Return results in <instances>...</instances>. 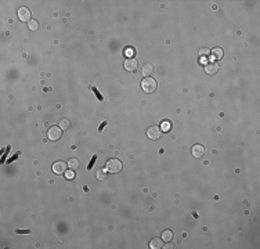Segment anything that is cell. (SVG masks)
I'll return each instance as SVG.
<instances>
[{
  "label": "cell",
  "mask_w": 260,
  "mask_h": 249,
  "mask_svg": "<svg viewBox=\"0 0 260 249\" xmlns=\"http://www.w3.org/2000/svg\"><path fill=\"white\" fill-rule=\"evenodd\" d=\"M122 168H123V165H122V162L119 159H116V158H112V159H108L107 163H105V169H107L108 173H119V172L122 170Z\"/></svg>",
  "instance_id": "obj_1"
},
{
  "label": "cell",
  "mask_w": 260,
  "mask_h": 249,
  "mask_svg": "<svg viewBox=\"0 0 260 249\" xmlns=\"http://www.w3.org/2000/svg\"><path fill=\"white\" fill-rule=\"evenodd\" d=\"M156 80L154 79V77H145V79L141 80V89H143V91H145V93H152V91L156 90Z\"/></svg>",
  "instance_id": "obj_2"
},
{
  "label": "cell",
  "mask_w": 260,
  "mask_h": 249,
  "mask_svg": "<svg viewBox=\"0 0 260 249\" xmlns=\"http://www.w3.org/2000/svg\"><path fill=\"white\" fill-rule=\"evenodd\" d=\"M47 136H49V140L51 141H57L61 138V136H62V132H61V127H57V126H53L49 129V133H47Z\"/></svg>",
  "instance_id": "obj_3"
},
{
  "label": "cell",
  "mask_w": 260,
  "mask_h": 249,
  "mask_svg": "<svg viewBox=\"0 0 260 249\" xmlns=\"http://www.w3.org/2000/svg\"><path fill=\"white\" fill-rule=\"evenodd\" d=\"M147 136H148L149 140H159L160 136H162V132H160L159 127L156 126H152L147 130Z\"/></svg>",
  "instance_id": "obj_4"
},
{
  "label": "cell",
  "mask_w": 260,
  "mask_h": 249,
  "mask_svg": "<svg viewBox=\"0 0 260 249\" xmlns=\"http://www.w3.org/2000/svg\"><path fill=\"white\" fill-rule=\"evenodd\" d=\"M66 166H68V163H65L64 160H57L53 165V172L55 174H64L66 172Z\"/></svg>",
  "instance_id": "obj_5"
},
{
  "label": "cell",
  "mask_w": 260,
  "mask_h": 249,
  "mask_svg": "<svg viewBox=\"0 0 260 249\" xmlns=\"http://www.w3.org/2000/svg\"><path fill=\"white\" fill-rule=\"evenodd\" d=\"M18 18L22 22H29L30 21V11L28 7H19L18 10Z\"/></svg>",
  "instance_id": "obj_6"
},
{
  "label": "cell",
  "mask_w": 260,
  "mask_h": 249,
  "mask_svg": "<svg viewBox=\"0 0 260 249\" xmlns=\"http://www.w3.org/2000/svg\"><path fill=\"white\" fill-rule=\"evenodd\" d=\"M123 65H124V69H126V71H129V72H136L138 62H137V60H136V58H127V60L124 61Z\"/></svg>",
  "instance_id": "obj_7"
},
{
  "label": "cell",
  "mask_w": 260,
  "mask_h": 249,
  "mask_svg": "<svg viewBox=\"0 0 260 249\" xmlns=\"http://www.w3.org/2000/svg\"><path fill=\"white\" fill-rule=\"evenodd\" d=\"M219 71V65L216 62H213V61H209V62H206V65H205V72L209 75H215L216 72Z\"/></svg>",
  "instance_id": "obj_8"
},
{
  "label": "cell",
  "mask_w": 260,
  "mask_h": 249,
  "mask_svg": "<svg viewBox=\"0 0 260 249\" xmlns=\"http://www.w3.org/2000/svg\"><path fill=\"white\" fill-rule=\"evenodd\" d=\"M192 155L195 158H202L205 155V148L203 145H201V144H195V145L192 147Z\"/></svg>",
  "instance_id": "obj_9"
},
{
  "label": "cell",
  "mask_w": 260,
  "mask_h": 249,
  "mask_svg": "<svg viewBox=\"0 0 260 249\" xmlns=\"http://www.w3.org/2000/svg\"><path fill=\"white\" fill-rule=\"evenodd\" d=\"M163 246V239L160 238H154L149 241V248L151 249H160Z\"/></svg>",
  "instance_id": "obj_10"
},
{
  "label": "cell",
  "mask_w": 260,
  "mask_h": 249,
  "mask_svg": "<svg viewBox=\"0 0 260 249\" xmlns=\"http://www.w3.org/2000/svg\"><path fill=\"white\" fill-rule=\"evenodd\" d=\"M210 53H212V58H215V60H221V58H223V50H221L220 47L213 49Z\"/></svg>",
  "instance_id": "obj_11"
},
{
  "label": "cell",
  "mask_w": 260,
  "mask_h": 249,
  "mask_svg": "<svg viewBox=\"0 0 260 249\" xmlns=\"http://www.w3.org/2000/svg\"><path fill=\"white\" fill-rule=\"evenodd\" d=\"M162 239H163V242H170V241L173 239V231L165 230V231L162 232Z\"/></svg>",
  "instance_id": "obj_12"
},
{
  "label": "cell",
  "mask_w": 260,
  "mask_h": 249,
  "mask_svg": "<svg viewBox=\"0 0 260 249\" xmlns=\"http://www.w3.org/2000/svg\"><path fill=\"white\" fill-rule=\"evenodd\" d=\"M79 165H80V162H79L77 158H71V159L68 160V166H69V169H72V170H76V169L79 168Z\"/></svg>",
  "instance_id": "obj_13"
},
{
  "label": "cell",
  "mask_w": 260,
  "mask_h": 249,
  "mask_svg": "<svg viewBox=\"0 0 260 249\" xmlns=\"http://www.w3.org/2000/svg\"><path fill=\"white\" fill-rule=\"evenodd\" d=\"M152 71H154V66H152V64H145V65L143 66V73L145 77H148L149 75L152 73Z\"/></svg>",
  "instance_id": "obj_14"
},
{
  "label": "cell",
  "mask_w": 260,
  "mask_h": 249,
  "mask_svg": "<svg viewBox=\"0 0 260 249\" xmlns=\"http://www.w3.org/2000/svg\"><path fill=\"white\" fill-rule=\"evenodd\" d=\"M170 129H171V123L169 121H162V122H160V132L166 133V132H169Z\"/></svg>",
  "instance_id": "obj_15"
},
{
  "label": "cell",
  "mask_w": 260,
  "mask_h": 249,
  "mask_svg": "<svg viewBox=\"0 0 260 249\" xmlns=\"http://www.w3.org/2000/svg\"><path fill=\"white\" fill-rule=\"evenodd\" d=\"M107 176H108V172H107V169H98V172H97V179L98 180H105L107 179Z\"/></svg>",
  "instance_id": "obj_16"
},
{
  "label": "cell",
  "mask_w": 260,
  "mask_h": 249,
  "mask_svg": "<svg viewBox=\"0 0 260 249\" xmlns=\"http://www.w3.org/2000/svg\"><path fill=\"white\" fill-rule=\"evenodd\" d=\"M28 26H29L30 30H37L39 29V22L35 21V19H30V21L28 22Z\"/></svg>",
  "instance_id": "obj_17"
},
{
  "label": "cell",
  "mask_w": 260,
  "mask_h": 249,
  "mask_svg": "<svg viewBox=\"0 0 260 249\" xmlns=\"http://www.w3.org/2000/svg\"><path fill=\"white\" fill-rule=\"evenodd\" d=\"M210 55V50L209 49H201L199 50V57L201 58H207Z\"/></svg>",
  "instance_id": "obj_18"
},
{
  "label": "cell",
  "mask_w": 260,
  "mask_h": 249,
  "mask_svg": "<svg viewBox=\"0 0 260 249\" xmlns=\"http://www.w3.org/2000/svg\"><path fill=\"white\" fill-rule=\"evenodd\" d=\"M90 90H93V93H94V96L98 98V101H104V97L101 96V93H100L98 90H97V87H93V86H90Z\"/></svg>",
  "instance_id": "obj_19"
},
{
  "label": "cell",
  "mask_w": 260,
  "mask_h": 249,
  "mask_svg": "<svg viewBox=\"0 0 260 249\" xmlns=\"http://www.w3.org/2000/svg\"><path fill=\"white\" fill-rule=\"evenodd\" d=\"M64 174H65V177H66V179H68V180H72V179H73V177H75V170H72V169H69V170H66V172H65V173H64Z\"/></svg>",
  "instance_id": "obj_20"
},
{
  "label": "cell",
  "mask_w": 260,
  "mask_h": 249,
  "mask_svg": "<svg viewBox=\"0 0 260 249\" xmlns=\"http://www.w3.org/2000/svg\"><path fill=\"white\" fill-rule=\"evenodd\" d=\"M124 54H126L127 58H133V55H134V50H133L132 47H127V49L124 50Z\"/></svg>",
  "instance_id": "obj_21"
},
{
  "label": "cell",
  "mask_w": 260,
  "mask_h": 249,
  "mask_svg": "<svg viewBox=\"0 0 260 249\" xmlns=\"http://www.w3.org/2000/svg\"><path fill=\"white\" fill-rule=\"evenodd\" d=\"M60 127H61V129H64V130L68 129V127H69V121H68V119H62V121L60 122Z\"/></svg>",
  "instance_id": "obj_22"
},
{
  "label": "cell",
  "mask_w": 260,
  "mask_h": 249,
  "mask_svg": "<svg viewBox=\"0 0 260 249\" xmlns=\"http://www.w3.org/2000/svg\"><path fill=\"white\" fill-rule=\"evenodd\" d=\"M96 160H97V155H93V158H91V160H90V162H89V165H87V169H89V170H90V169L93 168V165H94V162H96Z\"/></svg>",
  "instance_id": "obj_23"
},
{
  "label": "cell",
  "mask_w": 260,
  "mask_h": 249,
  "mask_svg": "<svg viewBox=\"0 0 260 249\" xmlns=\"http://www.w3.org/2000/svg\"><path fill=\"white\" fill-rule=\"evenodd\" d=\"M15 232H17V234H29L30 231H29V230H17Z\"/></svg>",
  "instance_id": "obj_24"
},
{
  "label": "cell",
  "mask_w": 260,
  "mask_h": 249,
  "mask_svg": "<svg viewBox=\"0 0 260 249\" xmlns=\"http://www.w3.org/2000/svg\"><path fill=\"white\" fill-rule=\"evenodd\" d=\"M107 124H108V123H107V122H105V121H104V122H102V123H101V124H100V127H98V132H102V129H104V127H105V126H107Z\"/></svg>",
  "instance_id": "obj_25"
}]
</instances>
